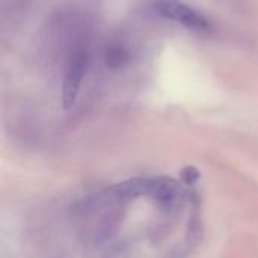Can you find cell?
<instances>
[{"label":"cell","mask_w":258,"mask_h":258,"mask_svg":"<svg viewBox=\"0 0 258 258\" xmlns=\"http://www.w3.org/2000/svg\"><path fill=\"white\" fill-rule=\"evenodd\" d=\"M88 54L83 50L76 51L68 62L67 73L62 85V104L63 109H71L76 103V98L80 92V86L86 73Z\"/></svg>","instance_id":"cell-1"},{"label":"cell","mask_w":258,"mask_h":258,"mask_svg":"<svg viewBox=\"0 0 258 258\" xmlns=\"http://www.w3.org/2000/svg\"><path fill=\"white\" fill-rule=\"evenodd\" d=\"M157 12H160L163 17L166 18H171L189 29H197V30H206L209 27V21L200 14L197 12L195 9L189 8L187 5L184 3H180V2H174V0H169V2H160L157 6H156Z\"/></svg>","instance_id":"cell-2"},{"label":"cell","mask_w":258,"mask_h":258,"mask_svg":"<svg viewBox=\"0 0 258 258\" xmlns=\"http://www.w3.org/2000/svg\"><path fill=\"white\" fill-rule=\"evenodd\" d=\"M125 60H127V53L124 50H121L119 47L112 48V50L107 51V63L109 65L118 67V65L124 63Z\"/></svg>","instance_id":"cell-3"}]
</instances>
